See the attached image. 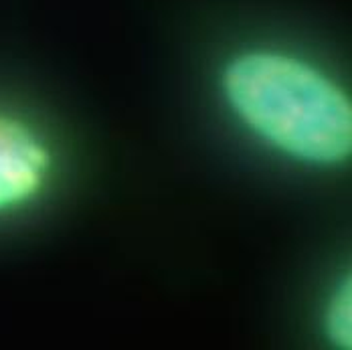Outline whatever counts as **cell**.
Listing matches in <instances>:
<instances>
[{
	"instance_id": "6da1fadb",
	"label": "cell",
	"mask_w": 352,
	"mask_h": 350,
	"mask_svg": "<svg viewBox=\"0 0 352 350\" xmlns=\"http://www.w3.org/2000/svg\"><path fill=\"white\" fill-rule=\"evenodd\" d=\"M221 87L239 122L278 152L314 166L349 160L351 100L310 61L276 49H249L227 63Z\"/></svg>"
},
{
	"instance_id": "3957f363",
	"label": "cell",
	"mask_w": 352,
	"mask_h": 350,
	"mask_svg": "<svg viewBox=\"0 0 352 350\" xmlns=\"http://www.w3.org/2000/svg\"><path fill=\"white\" fill-rule=\"evenodd\" d=\"M328 338L338 349H351L352 342V296L351 280H346L332 296L326 314Z\"/></svg>"
},
{
	"instance_id": "7a4b0ae2",
	"label": "cell",
	"mask_w": 352,
	"mask_h": 350,
	"mask_svg": "<svg viewBox=\"0 0 352 350\" xmlns=\"http://www.w3.org/2000/svg\"><path fill=\"white\" fill-rule=\"evenodd\" d=\"M53 168V152L35 124L0 105V219L35 203Z\"/></svg>"
}]
</instances>
